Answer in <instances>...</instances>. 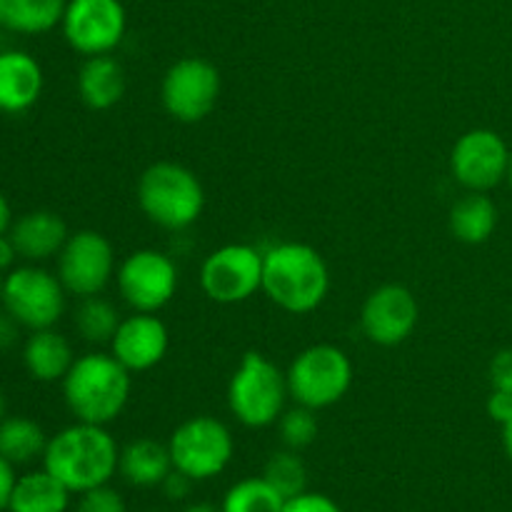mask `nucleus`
I'll list each match as a JSON object with an SVG mask.
<instances>
[{
    "label": "nucleus",
    "instance_id": "f257e3e1",
    "mask_svg": "<svg viewBox=\"0 0 512 512\" xmlns=\"http://www.w3.org/2000/svg\"><path fill=\"white\" fill-rule=\"evenodd\" d=\"M120 450L105 425H68L53 438L43 453V468L60 480L73 495L108 485L118 473Z\"/></svg>",
    "mask_w": 512,
    "mask_h": 512
},
{
    "label": "nucleus",
    "instance_id": "f03ea898",
    "mask_svg": "<svg viewBox=\"0 0 512 512\" xmlns=\"http://www.w3.org/2000/svg\"><path fill=\"white\" fill-rule=\"evenodd\" d=\"M328 290V263L313 245L290 240L263 253V293L285 313H313L325 303Z\"/></svg>",
    "mask_w": 512,
    "mask_h": 512
},
{
    "label": "nucleus",
    "instance_id": "7ed1b4c3",
    "mask_svg": "<svg viewBox=\"0 0 512 512\" xmlns=\"http://www.w3.org/2000/svg\"><path fill=\"white\" fill-rule=\"evenodd\" d=\"M63 400L75 420L108 425L123 415L133 388V373L113 353H85L75 358L63 378Z\"/></svg>",
    "mask_w": 512,
    "mask_h": 512
},
{
    "label": "nucleus",
    "instance_id": "20e7f679",
    "mask_svg": "<svg viewBox=\"0 0 512 512\" xmlns=\"http://www.w3.org/2000/svg\"><path fill=\"white\" fill-rule=\"evenodd\" d=\"M138 205L150 223L180 233L203 215L205 190L193 170L173 160H160L140 175Z\"/></svg>",
    "mask_w": 512,
    "mask_h": 512
},
{
    "label": "nucleus",
    "instance_id": "39448f33",
    "mask_svg": "<svg viewBox=\"0 0 512 512\" xmlns=\"http://www.w3.org/2000/svg\"><path fill=\"white\" fill-rule=\"evenodd\" d=\"M290 398L288 378L263 353L243 355L228 383V408L245 428H268L278 423Z\"/></svg>",
    "mask_w": 512,
    "mask_h": 512
},
{
    "label": "nucleus",
    "instance_id": "423d86ee",
    "mask_svg": "<svg viewBox=\"0 0 512 512\" xmlns=\"http://www.w3.org/2000/svg\"><path fill=\"white\" fill-rule=\"evenodd\" d=\"M285 378L295 403L310 410H325L348 395L353 385V363L338 345H310L295 355Z\"/></svg>",
    "mask_w": 512,
    "mask_h": 512
},
{
    "label": "nucleus",
    "instance_id": "0eeeda50",
    "mask_svg": "<svg viewBox=\"0 0 512 512\" xmlns=\"http://www.w3.org/2000/svg\"><path fill=\"white\" fill-rule=\"evenodd\" d=\"M68 290L60 283L58 273L40 268L38 263H25L5 273L3 310L25 330L55 328L65 313Z\"/></svg>",
    "mask_w": 512,
    "mask_h": 512
},
{
    "label": "nucleus",
    "instance_id": "6e6552de",
    "mask_svg": "<svg viewBox=\"0 0 512 512\" xmlns=\"http://www.w3.org/2000/svg\"><path fill=\"white\" fill-rule=\"evenodd\" d=\"M173 468L195 483L223 473L235 453L233 433L228 425L210 415H195L173 430L168 440Z\"/></svg>",
    "mask_w": 512,
    "mask_h": 512
},
{
    "label": "nucleus",
    "instance_id": "1a4fd4ad",
    "mask_svg": "<svg viewBox=\"0 0 512 512\" xmlns=\"http://www.w3.org/2000/svg\"><path fill=\"white\" fill-rule=\"evenodd\" d=\"M220 85V73L210 60L188 55L165 70L160 100L165 113L178 123H200L218 105Z\"/></svg>",
    "mask_w": 512,
    "mask_h": 512
},
{
    "label": "nucleus",
    "instance_id": "9d476101",
    "mask_svg": "<svg viewBox=\"0 0 512 512\" xmlns=\"http://www.w3.org/2000/svg\"><path fill=\"white\" fill-rule=\"evenodd\" d=\"M200 288L213 303H245L263 290V253L245 243L213 250L200 268Z\"/></svg>",
    "mask_w": 512,
    "mask_h": 512
},
{
    "label": "nucleus",
    "instance_id": "9b49d317",
    "mask_svg": "<svg viewBox=\"0 0 512 512\" xmlns=\"http://www.w3.org/2000/svg\"><path fill=\"white\" fill-rule=\"evenodd\" d=\"M118 290L133 313H158L178 293V265L160 250L143 248L118 265Z\"/></svg>",
    "mask_w": 512,
    "mask_h": 512
},
{
    "label": "nucleus",
    "instance_id": "f8f14e48",
    "mask_svg": "<svg viewBox=\"0 0 512 512\" xmlns=\"http://www.w3.org/2000/svg\"><path fill=\"white\" fill-rule=\"evenodd\" d=\"M128 15L120 0H68L60 30L70 48L83 58L108 55L123 43Z\"/></svg>",
    "mask_w": 512,
    "mask_h": 512
},
{
    "label": "nucleus",
    "instance_id": "ddd939ff",
    "mask_svg": "<svg viewBox=\"0 0 512 512\" xmlns=\"http://www.w3.org/2000/svg\"><path fill=\"white\" fill-rule=\"evenodd\" d=\"M58 278L68 295L90 298L100 295L115 278V250L98 230L70 233L58 255Z\"/></svg>",
    "mask_w": 512,
    "mask_h": 512
},
{
    "label": "nucleus",
    "instance_id": "4468645a",
    "mask_svg": "<svg viewBox=\"0 0 512 512\" xmlns=\"http://www.w3.org/2000/svg\"><path fill=\"white\" fill-rule=\"evenodd\" d=\"M512 150L490 128H473L460 135L450 153V173L468 193H490L508 180Z\"/></svg>",
    "mask_w": 512,
    "mask_h": 512
},
{
    "label": "nucleus",
    "instance_id": "2eb2a0df",
    "mask_svg": "<svg viewBox=\"0 0 512 512\" xmlns=\"http://www.w3.org/2000/svg\"><path fill=\"white\" fill-rule=\"evenodd\" d=\"M420 305L405 285L388 283L375 288L360 310V328L373 345L395 348L418 328Z\"/></svg>",
    "mask_w": 512,
    "mask_h": 512
},
{
    "label": "nucleus",
    "instance_id": "dca6fc26",
    "mask_svg": "<svg viewBox=\"0 0 512 512\" xmlns=\"http://www.w3.org/2000/svg\"><path fill=\"white\" fill-rule=\"evenodd\" d=\"M170 348V333L155 313H133L120 320L118 333L110 340V353L130 373H145L163 363Z\"/></svg>",
    "mask_w": 512,
    "mask_h": 512
},
{
    "label": "nucleus",
    "instance_id": "f3484780",
    "mask_svg": "<svg viewBox=\"0 0 512 512\" xmlns=\"http://www.w3.org/2000/svg\"><path fill=\"white\" fill-rule=\"evenodd\" d=\"M43 88V65L33 55L18 48L0 50V113H28L40 100Z\"/></svg>",
    "mask_w": 512,
    "mask_h": 512
},
{
    "label": "nucleus",
    "instance_id": "a211bd4d",
    "mask_svg": "<svg viewBox=\"0 0 512 512\" xmlns=\"http://www.w3.org/2000/svg\"><path fill=\"white\" fill-rule=\"evenodd\" d=\"M8 235L25 263H45L50 258H58L70 238L65 220L53 210L23 213L13 220Z\"/></svg>",
    "mask_w": 512,
    "mask_h": 512
},
{
    "label": "nucleus",
    "instance_id": "6ab92c4d",
    "mask_svg": "<svg viewBox=\"0 0 512 512\" xmlns=\"http://www.w3.org/2000/svg\"><path fill=\"white\" fill-rule=\"evenodd\" d=\"M75 353L65 335L55 328L33 330L23 343V368L38 383H63L73 368Z\"/></svg>",
    "mask_w": 512,
    "mask_h": 512
},
{
    "label": "nucleus",
    "instance_id": "aec40b11",
    "mask_svg": "<svg viewBox=\"0 0 512 512\" xmlns=\"http://www.w3.org/2000/svg\"><path fill=\"white\" fill-rule=\"evenodd\" d=\"M78 95L85 108L110 110L125 95V70L113 55H90L78 70Z\"/></svg>",
    "mask_w": 512,
    "mask_h": 512
},
{
    "label": "nucleus",
    "instance_id": "412c9836",
    "mask_svg": "<svg viewBox=\"0 0 512 512\" xmlns=\"http://www.w3.org/2000/svg\"><path fill=\"white\" fill-rule=\"evenodd\" d=\"M173 470L168 443L138 438L120 450L118 473L133 488H158Z\"/></svg>",
    "mask_w": 512,
    "mask_h": 512
},
{
    "label": "nucleus",
    "instance_id": "4be33fe9",
    "mask_svg": "<svg viewBox=\"0 0 512 512\" xmlns=\"http://www.w3.org/2000/svg\"><path fill=\"white\" fill-rule=\"evenodd\" d=\"M70 495L73 493L48 470H33L15 478L8 512H65Z\"/></svg>",
    "mask_w": 512,
    "mask_h": 512
},
{
    "label": "nucleus",
    "instance_id": "5701e85b",
    "mask_svg": "<svg viewBox=\"0 0 512 512\" xmlns=\"http://www.w3.org/2000/svg\"><path fill=\"white\" fill-rule=\"evenodd\" d=\"M68 0H0V30L10 35H43L60 25Z\"/></svg>",
    "mask_w": 512,
    "mask_h": 512
},
{
    "label": "nucleus",
    "instance_id": "b1692460",
    "mask_svg": "<svg viewBox=\"0 0 512 512\" xmlns=\"http://www.w3.org/2000/svg\"><path fill=\"white\" fill-rule=\"evenodd\" d=\"M498 205L488 193H468L450 210V233L465 245H483L498 228Z\"/></svg>",
    "mask_w": 512,
    "mask_h": 512
},
{
    "label": "nucleus",
    "instance_id": "393cba45",
    "mask_svg": "<svg viewBox=\"0 0 512 512\" xmlns=\"http://www.w3.org/2000/svg\"><path fill=\"white\" fill-rule=\"evenodd\" d=\"M48 448V435L33 418L8 415L0 423V455L10 465H28L33 460H43Z\"/></svg>",
    "mask_w": 512,
    "mask_h": 512
},
{
    "label": "nucleus",
    "instance_id": "a878e982",
    "mask_svg": "<svg viewBox=\"0 0 512 512\" xmlns=\"http://www.w3.org/2000/svg\"><path fill=\"white\" fill-rule=\"evenodd\" d=\"M120 313L110 300H105L103 295H90V298H80L78 308H75V330L80 333V338L88 340V343L103 345L113 340V335L120 328Z\"/></svg>",
    "mask_w": 512,
    "mask_h": 512
},
{
    "label": "nucleus",
    "instance_id": "bb28decb",
    "mask_svg": "<svg viewBox=\"0 0 512 512\" xmlns=\"http://www.w3.org/2000/svg\"><path fill=\"white\" fill-rule=\"evenodd\" d=\"M285 498L265 478H245L225 493L223 512H283Z\"/></svg>",
    "mask_w": 512,
    "mask_h": 512
},
{
    "label": "nucleus",
    "instance_id": "cd10ccee",
    "mask_svg": "<svg viewBox=\"0 0 512 512\" xmlns=\"http://www.w3.org/2000/svg\"><path fill=\"white\" fill-rule=\"evenodd\" d=\"M263 478L268 480L285 500L305 493V488H308V470H305L303 458L298 455V450L290 448L270 455V460L265 463Z\"/></svg>",
    "mask_w": 512,
    "mask_h": 512
},
{
    "label": "nucleus",
    "instance_id": "c85d7f7f",
    "mask_svg": "<svg viewBox=\"0 0 512 512\" xmlns=\"http://www.w3.org/2000/svg\"><path fill=\"white\" fill-rule=\"evenodd\" d=\"M318 410H310L305 405H295V408L285 410L283 415L278 418V430H280V440L285 443V448L290 450H305L308 445L315 443L318 438Z\"/></svg>",
    "mask_w": 512,
    "mask_h": 512
},
{
    "label": "nucleus",
    "instance_id": "c756f323",
    "mask_svg": "<svg viewBox=\"0 0 512 512\" xmlns=\"http://www.w3.org/2000/svg\"><path fill=\"white\" fill-rule=\"evenodd\" d=\"M75 512H128V508L118 490H113L110 485H100L88 493H80Z\"/></svg>",
    "mask_w": 512,
    "mask_h": 512
},
{
    "label": "nucleus",
    "instance_id": "7c9ffc66",
    "mask_svg": "<svg viewBox=\"0 0 512 512\" xmlns=\"http://www.w3.org/2000/svg\"><path fill=\"white\" fill-rule=\"evenodd\" d=\"M490 388L512 395V348H503L493 355L488 368Z\"/></svg>",
    "mask_w": 512,
    "mask_h": 512
},
{
    "label": "nucleus",
    "instance_id": "2f4dec72",
    "mask_svg": "<svg viewBox=\"0 0 512 512\" xmlns=\"http://www.w3.org/2000/svg\"><path fill=\"white\" fill-rule=\"evenodd\" d=\"M283 512H343V510H340V505L335 503L333 498H328V495L308 493V490H305V493L285 500Z\"/></svg>",
    "mask_w": 512,
    "mask_h": 512
},
{
    "label": "nucleus",
    "instance_id": "473e14b6",
    "mask_svg": "<svg viewBox=\"0 0 512 512\" xmlns=\"http://www.w3.org/2000/svg\"><path fill=\"white\" fill-rule=\"evenodd\" d=\"M193 478H188L185 473H180V470H170L168 478L163 480V485L160 488L165 490V495H168L170 500H185L190 495V490H193Z\"/></svg>",
    "mask_w": 512,
    "mask_h": 512
},
{
    "label": "nucleus",
    "instance_id": "72a5a7b5",
    "mask_svg": "<svg viewBox=\"0 0 512 512\" xmlns=\"http://www.w3.org/2000/svg\"><path fill=\"white\" fill-rule=\"evenodd\" d=\"M485 408H488V415L498 425L508 423V420L512 418V395H505V393H498V390H493Z\"/></svg>",
    "mask_w": 512,
    "mask_h": 512
},
{
    "label": "nucleus",
    "instance_id": "f704fd0d",
    "mask_svg": "<svg viewBox=\"0 0 512 512\" xmlns=\"http://www.w3.org/2000/svg\"><path fill=\"white\" fill-rule=\"evenodd\" d=\"M15 465H10L8 460L0 455V512L8 510L10 503V493H13V485H15Z\"/></svg>",
    "mask_w": 512,
    "mask_h": 512
},
{
    "label": "nucleus",
    "instance_id": "c9c22d12",
    "mask_svg": "<svg viewBox=\"0 0 512 512\" xmlns=\"http://www.w3.org/2000/svg\"><path fill=\"white\" fill-rule=\"evenodd\" d=\"M18 250H15L13 240H10V235H0V273H10V270L15 268V260H18Z\"/></svg>",
    "mask_w": 512,
    "mask_h": 512
},
{
    "label": "nucleus",
    "instance_id": "e433bc0d",
    "mask_svg": "<svg viewBox=\"0 0 512 512\" xmlns=\"http://www.w3.org/2000/svg\"><path fill=\"white\" fill-rule=\"evenodd\" d=\"M18 330L20 325L5 310H0V350L8 348V345H13L18 340Z\"/></svg>",
    "mask_w": 512,
    "mask_h": 512
},
{
    "label": "nucleus",
    "instance_id": "4c0bfd02",
    "mask_svg": "<svg viewBox=\"0 0 512 512\" xmlns=\"http://www.w3.org/2000/svg\"><path fill=\"white\" fill-rule=\"evenodd\" d=\"M13 208H10L8 203V195L0 190V235H5L10 230V225H13Z\"/></svg>",
    "mask_w": 512,
    "mask_h": 512
},
{
    "label": "nucleus",
    "instance_id": "58836bf2",
    "mask_svg": "<svg viewBox=\"0 0 512 512\" xmlns=\"http://www.w3.org/2000/svg\"><path fill=\"white\" fill-rule=\"evenodd\" d=\"M503 428V448H505V455L512 460V418L508 420V423L500 425Z\"/></svg>",
    "mask_w": 512,
    "mask_h": 512
},
{
    "label": "nucleus",
    "instance_id": "ea45409f",
    "mask_svg": "<svg viewBox=\"0 0 512 512\" xmlns=\"http://www.w3.org/2000/svg\"><path fill=\"white\" fill-rule=\"evenodd\" d=\"M183 512H223V508H218L215 503H195V505H188Z\"/></svg>",
    "mask_w": 512,
    "mask_h": 512
},
{
    "label": "nucleus",
    "instance_id": "a19ab883",
    "mask_svg": "<svg viewBox=\"0 0 512 512\" xmlns=\"http://www.w3.org/2000/svg\"><path fill=\"white\" fill-rule=\"evenodd\" d=\"M5 418H8V405H5V395L0 393V423H3Z\"/></svg>",
    "mask_w": 512,
    "mask_h": 512
},
{
    "label": "nucleus",
    "instance_id": "79ce46f5",
    "mask_svg": "<svg viewBox=\"0 0 512 512\" xmlns=\"http://www.w3.org/2000/svg\"><path fill=\"white\" fill-rule=\"evenodd\" d=\"M3 280H5V275L0 273V310H3Z\"/></svg>",
    "mask_w": 512,
    "mask_h": 512
},
{
    "label": "nucleus",
    "instance_id": "37998d69",
    "mask_svg": "<svg viewBox=\"0 0 512 512\" xmlns=\"http://www.w3.org/2000/svg\"><path fill=\"white\" fill-rule=\"evenodd\" d=\"M508 183H510V188H512V155H510V168H508Z\"/></svg>",
    "mask_w": 512,
    "mask_h": 512
}]
</instances>
